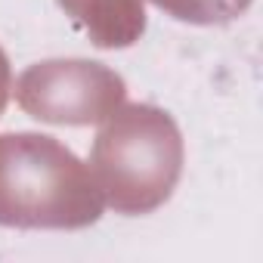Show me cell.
<instances>
[{
    "label": "cell",
    "mask_w": 263,
    "mask_h": 263,
    "mask_svg": "<svg viewBox=\"0 0 263 263\" xmlns=\"http://www.w3.org/2000/svg\"><path fill=\"white\" fill-rule=\"evenodd\" d=\"M105 198L90 167L44 134H0V226L84 229Z\"/></svg>",
    "instance_id": "obj_1"
},
{
    "label": "cell",
    "mask_w": 263,
    "mask_h": 263,
    "mask_svg": "<svg viewBox=\"0 0 263 263\" xmlns=\"http://www.w3.org/2000/svg\"><path fill=\"white\" fill-rule=\"evenodd\" d=\"M183 161V134L164 108L121 102L96 134L90 174L118 214H152L174 195Z\"/></svg>",
    "instance_id": "obj_2"
},
{
    "label": "cell",
    "mask_w": 263,
    "mask_h": 263,
    "mask_svg": "<svg viewBox=\"0 0 263 263\" xmlns=\"http://www.w3.org/2000/svg\"><path fill=\"white\" fill-rule=\"evenodd\" d=\"M124 78L90 59L37 62L16 81V102L44 124H102L124 102Z\"/></svg>",
    "instance_id": "obj_3"
},
{
    "label": "cell",
    "mask_w": 263,
    "mask_h": 263,
    "mask_svg": "<svg viewBox=\"0 0 263 263\" xmlns=\"http://www.w3.org/2000/svg\"><path fill=\"white\" fill-rule=\"evenodd\" d=\"M96 47L124 50L146 31V0H59Z\"/></svg>",
    "instance_id": "obj_4"
},
{
    "label": "cell",
    "mask_w": 263,
    "mask_h": 263,
    "mask_svg": "<svg viewBox=\"0 0 263 263\" xmlns=\"http://www.w3.org/2000/svg\"><path fill=\"white\" fill-rule=\"evenodd\" d=\"M152 4L189 25H226L238 19L254 0H152Z\"/></svg>",
    "instance_id": "obj_5"
},
{
    "label": "cell",
    "mask_w": 263,
    "mask_h": 263,
    "mask_svg": "<svg viewBox=\"0 0 263 263\" xmlns=\"http://www.w3.org/2000/svg\"><path fill=\"white\" fill-rule=\"evenodd\" d=\"M10 90H13V74H10V59L7 53L0 50V111H4L7 99H10Z\"/></svg>",
    "instance_id": "obj_6"
}]
</instances>
